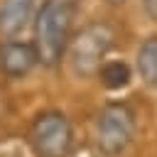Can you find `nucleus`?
<instances>
[{"label": "nucleus", "mask_w": 157, "mask_h": 157, "mask_svg": "<svg viewBox=\"0 0 157 157\" xmlns=\"http://www.w3.org/2000/svg\"><path fill=\"white\" fill-rule=\"evenodd\" d=\"M78 0H44L34 20V52L37 61L47 69L64 59L66 44L71 39V25L76 17Z\"/></svg>", "instance_id": "nucleus-1"}, {"label": "nucleus", "mask_w": 157, "mask_h": 157, "mask_svg": "<svg viewBox=\"0 0 157 157\" xmlns=\"http://www.w3.org/2000/svg\"><path fill=\"white\" fill-rule=\"evenodd\" d=\"M98 76H101V83L110 91H120L130 83V66L125 61H103L101 69H98Z\"/></svg>", "instance_id": "nucleus-8"}, {"label": "nucleus", "mask_w": 157, "mask_h": 157, "mask_svg": "<svg viewBox=\"0 0 157 157\" xmlns=\"http://www.w3.org/2000/svg\"><path fill=\"white\" fill-rule=\"evenodd\" d=\"M105 2H108V5H123L125 0H105Z\"/></svg>", "instance_id": "nucleus-10"}, {"label": "nucleus", "mask_w": 157, "mask_h": 157, "mask_svg": "<svg viewBox=\"0 0 157 157\" xmlns=\"http://www.w3.org/2000/svg\"><path fill=\"white\" fill-rule=\"evenodd\" d=\"M137 74L145 86L157 88V34L147 37L137 49Z\"/></svg>", "instance_id": "nucleus-7"}, {"label": "nucleus", "mask_w": 157, "mask_h": 157, "mask_svg": "<svg viewBox=\"0 0 157 157\" xmlns=\"http://www.w3.org/2000/svg\"><path fill=\"white\" fill-rule=\"evenodd\" d=\"M34 12V0H2L0 5V34L17 37L29 22Z\"/></svg>", "instance_id": "nucleus-6"}, {"label": "nucleus", "mask_w": 157, "mask_h": 157, "mask_svg": "<svg viewBox=\"0 0 157 157\" xmlns=\"http://www.w3.org/2000/svg\"><path fill=\"white\" fill-rule=\"evenodd\" d=\"M135 135V113L128 103H108L101 108L93 128V147L98 157H118Z\"/></svg>", "instance_id": "nucleus-3"}, {"label": "nucleus", "mask_w": 157, "mask_h": 157, "mask_svg": "<svg viewBox=\"0 0 157 157\" xmlns=\"http://www.w3.org/2000/svg\"><path fill=\"white\" fill-rule=\"evenodd\" d=\"M27 145L34 157H69L74 147V128L64 113L44 110L32 120L27 130Z\"/></svg>", "instance_id": "nucleus-4"}, {"label": "nucleus", "mask_w": 157, "mask_h": 157, "mask_svg": "<svg viewBox=\"0 0 157 157\" xmlns=\"http://www.w3.org/2000/svg\"><path fill=\"white\" fill-rule=\"evenodd\" d=\"M142 7L152 20H157V0H142Z\"/></svg>", "instance_id": "nucleus-9"}, {"label": "nucleus", "mask_w": 157, "mask_h": 157, "mask_svg": "<svg viewBox=\"0 0 157 157\" xmlns=\"http://www.w3.org/2000/svg\"><path fill=\"white\" fill-rule=\"evenodd\" d=\"M115 47V29L108 22H91L86 25L78 34H74L66 44L64 56L69 59V66L74 76L88 78L96 76L110 49Z\"/></svg>", "instance_id": "nucleus-2"}, {"label": "nucleus", "mask_w": 157, "mask_h": 157, "mask_svg": "<svg viewBox=\"0 0 157 157\" xmlns=\"http://www.w3.org/2000/svg\"><path fill=\"white\" fill-rule=\"evenodd\" d=\"M37 52L32 42L10 39L0 47V71L7 78H25L37 66Z\"/></svg>", "instance_id": "nucleus-5"}]
</instances>
